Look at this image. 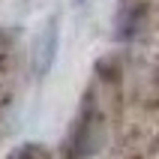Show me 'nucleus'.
<instances>
[{"label":"nucleus","instance_id":"1","mask_svg":"<svg viewBox=\"0 0 159 159\" xmlns=\"http://www.w3.org/2000/svg\"><path fill=\"white\" fill-rule=\"evenodd\" d=\"M54 57H57V21H48V27H45V33L36 39V72L39 75H45V72L51 69Z\"/></svg>","mask_w":159,"mask_h":159}]
</instances>
